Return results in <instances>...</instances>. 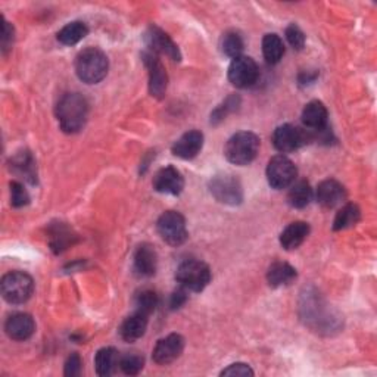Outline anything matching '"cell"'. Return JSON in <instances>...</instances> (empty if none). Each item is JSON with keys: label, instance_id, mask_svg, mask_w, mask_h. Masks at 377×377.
Returning a JSON list of instances; mask_svg holds the SVG:
<instances>
[{"label": "cell", "instance_id": "obj_12", "mask_svg": "<svg viewBox=\"0 0 377 377\" xmlns=\"http://www.w3.org/2000/svg\"><path fill=\"white\" fill-rule=\"evenodd\" d=\"M184 349V339L181 335L171 333L164 339H160L153 349V361L160 366H167L181 355Z\"/></svg>", "mask_w": 377, "mask_h": 377}, {"label": "cell", "instance_id": "obj_8", "mask_svg": "<svg viewBox=\"0 0 377 377\" xmlns=\"http://www.w3.org/2000/svg\"><path fill=\"white\" fill-rule=\"evenodd\" d=\"M297 179V167L285 155H277L270 160L267 165V180L271 187L286 188Z\"/></svg>", "mask_w": 377, "mask_h": 377}, {"label": "cell", "instance_id": "obj_37", "mask_svg": "<svg viewBox=\"0 0 377 377\" xmlns=\"http://www.w3.org/2000/svg\"><path fill=\"white\" fill-rule=\"evenodd\" d=\"M81 358L78 354H73L70 358L66 359L65 363V376H70V377H74V376H78L81 373Z\"/></svg>", "mask_w": 377, "mask_h": 377}, {"label": "cell", "instance_id": "obj_13", "mask_svg": "<svg viewBox=\"0 0 377 377\" xmlns=\"http://www.w3.org/2000/svg\"><path fill=\"white\" fill-rule=\"evenodd\" d=\"M145 65L149 70V92L153 97H164L168 85V76L161 61L152 52L143 55Z\"/></svg>", "mask_w": 377, "mask_h": 377}, {"label": "cell", "instance_id": "obj_31", "mask_svg": "<svg viewBox=\"0 0 377 377\" xmlns=\"http://www.w3.org/2000/svg\"><path fill=\"white\" fill-rule=\"evenodd\" d=\"M145 366V359L142 355L139 354H128L126 357H123L121 359H119V367H121V370L127 374V376H136L139 374L142 371Z\"/></svg>", "mask_w": 377, "mask_h": 377}, {"label": "cell", "instance_id": "obj_21", "mask_svg": "<svg viewBox=\"0 0 377 377\" xmlns=\"http://www.w3.org/2000/svg\"><path fill=\"white\" fill-rule=\"evenodd\" d=\"M297 270L287 263H274L267 271V282L271 287H283L294 283Z\"/></svg>", "mask_w": 377, "mask_h": 377}, {"label": "cell", "instance_id": "obj_16", "mask_svg": "<svg viewBox=\"0 0 377 377\" xmlns=\"http://www.w3.org/2000/svg\"><path fill=\"white\" fill-rule=\"evenodd\" d=\"M317 201L324 208H335L345 201V187L336 180H324L318 184L316 192Z\"/></svg>", "mask_w": 377, "mask_h": 377}, {"label": "cell", "instance_id": "obj_24", "mask_svg": "<svg viewBox=\"0 0 377 377\" xmlns=\"http://www.w3.org/2000/svg\"><path fill=\"white\" fill-rule=\"evenodd\" d=\"M290 186H292V188H290L289 195H287L289 205L292 208H298V210L305 208L313 199V191H311L310 184H308L305 180H301V181L292 183Z\"/></svg>", "mask_w": 377, "mask_h": 377}, {"label": "cell", "instance_id": "obj_19", "mask_svg": "<svg viewBox=\"0 0 377 377\" xmlns=\"http://www.w3.org/2000/svg\"><path fill=\"white\" fill-rule=\"evenodd\" d=\"M302 123L305 127L323 131L325 124H328V109H325L324 104L320 100H311L310 104H306L302 111Z\"/></svg>", "mask_w": 377, "mask_h": 377}, {"label": "cell", "instance_id": "obj_30", "mask_svg": "<svg viewBox=\"0 0 377 377\" xmlns=\"http://www.w3.org/2000/svg\"><path fill=\"white\" fill-rule=\"evenodd\" d=\"M158 305V297L152 290H142V292L136 298V306L137 313H142L145 316H150Z\"/></svg>", "mask_w": 377, "mask_h": 377}, {"label": "cell", "instance_id": "obj_3", "mask_svg": "<svg viewBox=\"0 0 377 377\" xmlns=\"http://www.w3.org/2000/svg\"><path fill=\"white\" fill-rule=\"evenodd\" d=\"M260 150L258 136L251 131H241L232 136L225 148L226 158L236 165H248Z\"/></svg>", "mask_w": 377, "mask_h": 377}, {"label": "cell", "instance_id": "obj_23", "mask_svg": "<svg viewBox=\"0 0 377 377\" xmlns=\"http://www.w3.org/2000/svg\"><path fill=\"white\" fill-rule=\"evenodd\" d=\"M119 366V355L115 348H102L95 357V367L99 376H111Z\"/></svg>", "mask_w": 377, "mask_h": 377}, {"label": "cell", "instance_id": "obj_34", "mask_svg": "<svg viewBox=\"0 0 377 377\" xmlns=\"http://www.w3.org/2000/svg\"><path fill=\"white\" fill-rule=\"evenodd\" d=\"M239 105V97L237 96H232L229 97L225 104H222L221 107H218L214 114L211 115V123H218V121H222V119L226 118V115L229 112H232L234 108H237Z\"/></svg>", "mask_w": 377, "mask_h": 377}, {"label": "cell", "instance_id": "obj_22", "mask_svg": "<svg viewBox=\"0 0 377 377\" xmlns=\"http://www.w3.org/2000/svg\"><path fill=\"white\" fill-rule=\"evenodd\" d=\"M148 329V316L142 313H134L121 325V337L126 342H134L140 339Z\"/></svg>", "mask_w": 377, "mask_h": 377}, {"label": "cell", "instance_id": "obj_6", "mask_svg": "<svg viewBox=\"0 0 377 377\" xmlns=\"http://www.w3.org/2000/svg\"><path fill=\"white\" fill-rule=\"evenodd\" d=\"M160 236L171 246H180L187 239V229L184 217L176 211L164 213L157 225Z\"/></svg>", "mask_w": 377, "mask_h": 377}, {"label": "cell", "instance_id": "obj_35", "mask_svg": "<svg viewBox=\"0 0 377 377\" xmlns=\"http://www.w3.org/2000/svg\"><path fill=\"white\" fill-rule=\"evenodd\" d=\"M13 40H15V31H13V27L4 20V24H2V37H0V49H2V54L6 55L9 50L12 49V44H13Z\"/></svg>", "mask_w": 377, "mask_h": 377}, {"label": "cell", "instance_id": "obj_4", "mask_svg": "<svg viewBox=\"0 0 377 377\" xmlns=\"http://www.w3.org/2000/svg\"><path fill=\"white\" fill-rule=\"evenodd\" d=\"M176 280L187 292H202L211 282V270L202 261H186L177 268Z\"/></svg>", "mask_w": 377, "mask_h": 377}, {"label": "cell", "instance_id": "obj_5", "mask_svg": "<svg viewBox=\"0 0 377 377\" xmlns=\"http://www.w3.org/2000/svg\"><path fill=\"white\" fill-rule=\"evenodd\" d=\"M0 287H2V295L5 301L13 305H20L31 298L34 283L27 273L11 271L4 276Z\"/></svg>", "mask_w": 377, "mask_h": 377}, {"label": "cell", "instance_id": "obj_15", "mask_svg": "<svg viewBox=\"0 0 377 377\" xmlns=\"http://www.w3.org/2000/svg\"><path fill=\"white\" fill-rule=\"evenodd\" d=\"M6 335L12 340H27L32 336L34 330H36V323H34L32 317L25 313H16L11 316L5 323Z\"/></svg>", "mask_w": 377, "mask_h": 377}, {"label": "cell", "instance_id": "obj_27", "mask_svg": "<svg viewBox=\"0 0 377 377\" xmlns=\"http://www.w3.org/2000/svg\"><path fill=\"white\" fill-rule=\"evenodd\" d=\"M263 54L271 65L280 62L285 55V44L277 34H265L263 39Z\"/></svg>", "mask_w": 377, "mask_h": 377}, {"label": "cell", "instance_id": "obj_36", "mask_svg": "<svg viewBox=\"0 0 377 377\" xmlns=\"http://www.w3.org/2000/svg\"><path fill=\"white\" fill-rule=\"evenodd\" d=\"M221 376H244L245 377V376H253V371L248 364L236 363L222 370Z\"/></svg>", "mask_w": 377, "mask_h": 377}, {"label": "cell", "instance_id": "obj_26", "mask_svg": "<svg viewBox=\"0 0 377 377\" xmlns=\"http://www.w3.org/2000/svg\"><path fill=\"white\" fill-rule=\"evenodd\" d=\"M361 218V211L357 207L355 203H347L339 210L336 214L335 222H333V230H345L349 227H354L357 222Z\"/></svg>", "mask_w": 377, "mask_h": 377}, {"label": "cell", "instance_id": "obj_7", "mask_svg": "<svg viewBox=\"0 0 377 377\" xmlns=\"http://www.w3.org/2000/svg\"><path fill=\"white\" fill-rule=\"evenodd\" d=\"M210 191L218 202L226 205H239L244 199L242 184L232 174L215 176L210 183Z\"/></svg>", "mask_w": 377, "mask_h": 377}, {"label": "cell", "instance_id": "obj_10", "mask_svg": "<svg viewBox=\"0 0 377 377\" xmlns=\"http://www.w3.org/2000/svg\"><path fill=\"white\" fill-rule=\"evenodd\" d=\"M308 139H310V134L292 124H283L277 127L273 134V143L282 153L297 150L306 143Z\"/></svg>", "mask_w": 377, "mask_h": 377}, {"label": "cell", "instance_id": "obj_38", "mask_svg": "<svg viewBox=\"0 0 377 377\" xmlns=\"http://www.w3.org/2000/svg\"><path fill=\"white\" fill-rule=\"evenodd\" d=\"M186 294H187V290H184L183 287L176 290L173 297H171V308H180L186 302V298H187Z\"/></svg>", "mask_w": 377, "mask_h": 377}, {"label": "cell", "instance_id": "obj_1", "mask_svg": "<svg viewBox=\"0 0 377 377\" xmlns=\"http://www.w3.org/2000/svg\"><path fill=\"white\" fill-rule=\"evenodd\" d=\"M89 105L78 93H66L56 105V116L61 128L65 133L80 131L88 121Z\"/></svg>", "mask_w": 377, "mask_h": 377}, {"label": "cell", "instance_id": "obj_29", "mask_svg": "<svg viewBox=\"0 0 377 377\" xmlns=\"http://www.w3.org/2000/svg\"><path fill=\"white\" fill-rule=\"evenodd\" d=\"M12 168L16 171V173L24 176L27 180H30L31 183L34 181V171H36V167H34V161L31 158V155L28 152L20 153V155H16L12 161Z\"/></svg>", "mask_w": 377, "mask_h": 377}, {"label": "cell", "instance_id": "obj_25", "mask_svg": "<svg viewBox=\"0 0 377 377\" xmlns=\"http://www.w3.org/2000/svg\"><path fill=\"white\" fill-rule=\"evenodd\" d=\"M88 32H89L88 25L81 21H74L66 24L64 28L59 30L58 40L65 46H74L88 36Z\"/></svg>", "mask_w": 377, "mask_h": 377}, {"label": "cell", "instance_id": "obj_2", "mask_svg": "<svg viewBox=\"0 0 377 377\" xmlns=\"http://www.w3.org/2000/svg\"><path fill=\"white\" fill-rule=\"evenodd\" d=\"M108 58L96 47L84 49L76 61V73L78 78L88 84H96L108 74Z\"/></svg>", "mask_w": 377, "mask_h": 377}, {"label": "cell", "instance_id": "obj_17", "mask_svg": "<svg viewBox=\"0 0 377 377\" xmlns=\"http://www.w3.org/2000/svg\"><path fill=\"white\" fill-rule=\"evenodd\" d=\"M203 146V134L198 130L184 133L173 145V153L181 160H193Z\"/></svg>", "mask_w": 377, "mask_h": 377}, {"label": "cell", "instance_id": "obj_28", "mask_svg": "<svg viewBox=\"0 0 377 377\" xmlns=\"http://www.w3.org/2000/svg\"><path fill=\"white\" fill-rule=\"evenodd\" d=\"M244 39L236 31H227L221 39V52L229 58H237L242 55Z\"/></svg>", "mask_w": 377, "mask_h": 377}, {"label": "cell", "instance_id": "obj_33", "mask_svg": "<svg viewBox=\"0 0 377 377\" xmlns=\"http://www.w3.org/2000/svg\"><path fill=\"white\" fill-rule=\"evenodd\" d=\"M286 39L287 42L290 43V46H292L294 49L297 50H302L304 46H305V34L302 32V30L292 24V25H289L286 28Z\"/></svg>", "mask_w": 377, "mask_h": 377}, {"label": "cell", "instance_id": "obj_32", "mask_svg": "<svg viewBox=\"0 0 377 377\" xmlns=\"http://www.w3.org/2000/svg\"><path fill=\"white\" fill-rule=\"evenodd\" d=\"M28 202H30V196L24 188V186L21 183L12 181L11 183V203H12V207L21 208Z\"/></svg>", "mask_w": 377, "mask_h": 377}, {"label": "cell", "instance_id": "obj_20", "mask_svg": "<svg viewBox=\"0 0 377 377\" xmlns=\"http://www.w3.org/2000/svg\"><path fill=\"white\" fill-rule=\"evenodd\" d=\"M308 234H310V226H308V222L295 221L282 232L280 244L286 251H292L304 244Z\"/></svg>", "mask_w": 377, "mask_h": 377}, {"label": "cell", "instance_id": "obj_9", "mask_svg": "<svg viewBox=\"0 0 377 377\" xmlns=\"http://www.w3.org/2000/svg\"><path fill=\"white\" fill-rule=\"evenodd\" d=\"M258 65L249 56H237L229 66V80L239 89L251 88L258 80Z\"/></svg>", "mask_w": 377, "mask_h": 377}, {"label": "cell", "instance_id": "obj_11", "mask_svg": "<svg viewBox=\"0 0 377 377\" xmlns=\"http://www.w3.org/2000/svg\"><path fill=\"white\" fill-rule=\"evenodd\" d=\"M145 39H146L149 49L152 50V54L164 55V56H168L169 59H173V61L181 59L177 44L171 40L168 34L165 31H162L161 28H158L155 25H150L145 34Z\"/></svg>", "mask_w": 377, "mask_h": 377}, {"label": "cell", "instance_id": "obj_14", "mask_svg": "<svg viewBox=\"0 0 377 377\" xmlns=\"http://www.w3.org/2000/svg\"><path fill=\"white\" fill-rule=\"evenodd\" d=\"M184 187V179L180 171L174 167L161 168L153 177V188L165 195H180Z\"/></svg>", "mask_w": 377, "mask_h": 377}, {"label": "cell", "instance_id": "obj_18", "mask_svg": "<svg viewBox=\"0 0 377 377\" xmlns=\"http://www.w3.org/2000/svg\"><path fill=\"white\" fill-rule=\"evenodd\" d=\"M158 255L149 244H143L136 249L134 253V271L140 277H150L157 273Z\"/></svg>", "mask_w": 377, "mask_h": 377}]
</instances>
